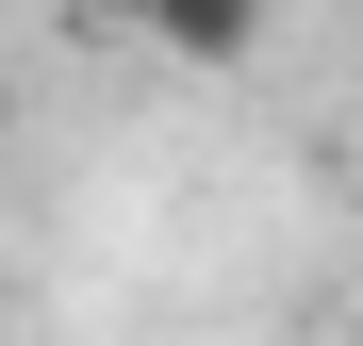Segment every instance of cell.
Instances as JSON below:
<instances>
[{
    "label": "cell",
    "mask_w": 363,
    "mask_h": 346,
    "mask_svg": "<svg viewBox=\"0 0 363 346\" xmlns=\"http://www.w3.org/2000/svg\"><path fill=\"white\" fill-rule=\"evenodd\" d=\"M133 17H149L165 67H248L264 50V0H133Z\"/></svg>",
    "instance_id": "cell-1"
},
{
    "label": "cell",
    "mask_w": 363,
    "mask_h": 346,
    "mask_svg": "<svg viewBox=\"0 0 363 346\" xmlns=\"http://www.w3.org/2000/svg\"><path fill=\"white\" fill-rule=\"evenodd\" d=\"M116 17H133V0H116Z\"/></svg>",
    "instance_id": "cell-2"
},
{
    "label": "cell",
    "mask_w": 363,
    "mask_h": 346,
    "mask_svg": "<svg viewBox=\"0 0 363 346\" xmlns=\"http://www.w3.org/2000/svg\"><path fill=\"white\" fill-rule=\"evenodd\" d=\"M347 330H363V313H347Z\"/></svg>",
    "instance_id": "cell-3"
}]
</instances>
